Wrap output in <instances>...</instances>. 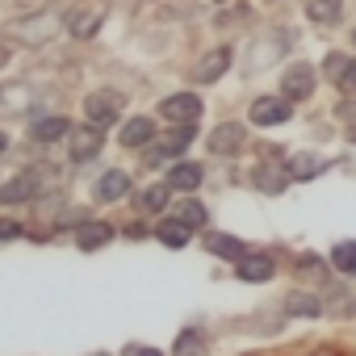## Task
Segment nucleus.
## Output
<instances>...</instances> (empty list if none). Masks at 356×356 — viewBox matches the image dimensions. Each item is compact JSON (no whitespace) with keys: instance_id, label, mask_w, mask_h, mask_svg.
I'll return each instance as SVG.
<instances>
[{"instance_id":"nucleus-1","label":"nucleus","mask_w":356,"mask_h":356,"mask_svg":"<svg viewBox=\"0 0 356 356\" xmlns=\"http://www.w3.org/2000/svg\"><path fill=\"white\" fill-rule=\"evenodd\" d=\"M67 26V17L59 9H34V13H22L13 22H5V42L9 47H47L59 30Z\"/></svg>"},{"instance_id":"nucleus-2","label":"nucleus","mask_w":356,"mask_h":356,"mask_svg":"<svg viewBox=\"0 0 356 356\" xmlns=\"http://www.w3.org/2000/svg\"><path fill=\"white\" fill-rule=\"evenodd\" d=\"M298 42V34L285 26V30H268V34H256L252 42H248V76H256V72H268V67H281V59H285V51Z\"/></svg>"},{"instance_id":"nucleus-3","label":"nucleus","mask_w":356,"mask_h":356,"mask_svg":"<svg viewBox=\"0 0 356 356\" xmlns=\"http://www.w3.org/2000/svg\"><path fill=\"white\" fill-rule=\"evenodd\" d=\"M193 143H197V126H168V130L143 151V168H163V163L185 159Z\"/></svg>"},{"instance_id":"nucleus-4","label":"nucleus","mask_w":356,"mask_h":356,"mask_svg":"<svg viewBox=\"0 0 356 356\" xmlns=\"http://www.w3.org/2000/svg\"><path fill=\"white\" fill-rule=\"evenodd\" d=\"M122 113H126V97L118 92V88H97V92H88L84 97V118H88V126H118L122 122Z\"/></svg>"},{"instance_id":"nucleus-5","label":"nucleus","mask_w":356,"mask_h":356,"mask_svg":"<svg viewBox=\"0 0 356 356\" xmlns=\"http://www.w3.org/2000/svg\"><path fill=\"white\" fill-rule=\"evenodd\" d=\"M38 189H42V172H38V168H22L13 181L0 185V206H5V210L30 206V202L38 197Z\"/></svg>"},{"instance_id":"nucleus-6","label":"nucleus","mask_w":356,"mask_h":356,"mask_svg":"<svg viewBox=\"0 0 356 356\" xmlns=\"http://www.w3.org/2000/svg\"><path fill=\"white\" fill-rule=\"evenodd\" d=\"M314 88H318V67H310V63H289V67H281V97H285L289 105L310 101Z\"/></svg>"},{"instance_id":"nucleus-7","label":"nucleus","mask_w":356,"mask_h":356,"mask_svg":"<svg viewBox=\"0 0 356 356\" xmlns=\"http://www.w3.org/2000/svg\"><path fill=\"white\" fill-rule=\"evenodd\" d=\"M202 109H206V105H202L197 92H172V97L159 101V118L172 122V126H197Z\"/></svg>"},{"instance_id":"nucleus-8","label":"nucleus","mask_w":356,"mask_h":356,"mask_svg":"<svg viewBox=\"0 0 356 356\" xmlns=\"http://www.w3.org/2000/svg\"><path fill=\"white\" fill-rule=\"evenodd\" d=\"M130 193H134V181H130L126 168H105L97 176V185H92V202H101V206H118Z\"/></svg>"},{"instance_id":"nucleus-9","label":"nucleus","mask_w":356,"mask_h":356,"mask_svg":"<svg viewBox=\"0 0 356 356\" xmlns=\"http://www.w3.org/2000/svg\"><path fill=\"white\" fill-rule=\"evenodd\" d=\"M293 118V105L277 92V97H256L252 109H248V122L260 126V130H273V126H285Z\"/></svg>"},{"instance_id":"nucleus-10","label":"nucleus","mask_w":356,"mask_h":356,"mask_svg":"<svg viewBox=\"0 0 356 356\" xmlns=\"http://www.w3.org/2000/svg\"><path fill=\"white\" fill-rule=\"evenodd\" d=\"M105 147V130L101 126H72L67 134V159L72 163H92Z\"/></svg>"},{"instance_id":"nucleus-11","label":"nucleus","mask_w":356,"mask_h":356,"mask_svg":"<svg viewBox=\"0 0 356 356\" xmlns=\"http://www.w3.org/2000/svg\"><path fill=\"white\" fill-rule=\"evenodd\" d=\"M231 63H235V51H231V47H214V51H206V55L193 63L189 80H193V84H218V80L231 72Z\"/></svg>"},{"instance_id":"nucleus-12","label":"nucleus","mask_w":356,"mask_h":356,"mask_svg":"<svg viewBox=\"0 0 356 356\" xmlns=\"http://www.w3.org/2000/svg\"><path fill=\"white\" fill-rule=\"evenodd\" d=\"M155 138H159V126H155V118H147V113L126 118V122L118 126V143H122L126 151H147Z\"/></svg>"},{"instance_id":"nucleus-13","label":"nucleus","mask_w":356,"mask_h":356,"mask_svg":"<svg viewBox=\"0 0 356 356\" xmlns=\"http://www.w3.org/2000/svg\"><path fill=\"white\" fill-rule=\"evenodd\" d=\"M206 181V168L197 163V159H176L172 168H168V176H163V185L172 189V193H185V197H193V189Z\"/></svg>"},{"instance_id":"nucleus-14","label":"nucleus","mask_w":356,"mask_h":356,"mask_svg":"<svg viewBox=\"0 0 356 356\" xmlns=\"http://www.w3.org/2000/svg\"><path fill=\"white\" fill-rule=\"evenodd\" d=\"M67 134H72V122H67L63 113H38V118L30 122V143H38V147L67 143Z\"/></svg>"},{"instance_id":"nucleus-15","label":"nucleus","mask_w":356,"mask_h":356,"mask_svg":"<svg viewBox=\"0 0 356 356\" xmlns=\"http://www.w3.org/2000/svg\"><path fill=\"white\" fill-rule=\"evenodd\" d=\"M289 185H293V181H289L285 163H256V168H252V189L264 193V197H281Z\"/></svg>"},{"instance_id":"nucleus-16","label":"nucleus","mask_w":356,"mask_h":356,"mask_svg":"<svg viewBox=\"0 0 356 356\" xmlns=\"http://www.w3.org/2000/svg\"><path fill=\"white\" fill-rule=\"evenodd\" d=\"M206 143H210L214 155H239V151L248 147V126H243V122H218Z\"/></svg>"},{"instance_id":"nucleus-17","label":"nucleus","mask_w":356,"mask_h":356,"mask_svg":"<svg viewBox=\"0 0 356 356\" xmlns=\"http://www.w3.org/2000/svg\"><path fill=\"white\" fill-rule=\"evenodd\" d=\"M113 235H118V227H113V222L84 218V222L76 227V248H80V252H101V248H109V243H113Z\"/></svg>"},{"instance_id":"nucleus-18","label":"nucleus","mask_w":356,"mask_h":356,"mask_svg":"<svg viewBox=\"0 0 356 356\" xmlns=\"http://www.w3.org/2000/svg\"><path fill=\"white\" fill-rule=\"evenodd\" d=\"M323 155L318 151H293V155H285V172H289V181L293 185H306V181H318L323 176Z\"/></svg>"},{"instance_id":"nucleus-19","label":"nucleus","mask_w":356,"mask_h":356,"mask_svg":"<svg viewBox=\"0 0 356 356\" xmlns=\"http://www.w3.org/2000/svg\"><path fill=\"white\" fill-rule=\"evenodd\" d=\"M151 239H155L159 248H168V252H185V248L193 243V231H189L185 222H176V218L168 214V218H159V222L151 227Z\"/></svg>"},{"instance_id":"nucleus-20","label":"nucleus","mask_w":356,"mask_h":356,"mask_svg":"<svg viewBox=\"0 0 356 356\" xmlns=\"http://www.w3.org/2000/svg\"><path fill=\"white\" fill-rule=\"evenodd\" d=\"M134 202H138V214H143V218H163L168 206H172V189H168L163 181H151L147 189L134 193Z\"/></svg>"},{"instance_id":"nucleus-21","label":"nucleus","mask_w":356,"mask_h":356,"mask_svg":"<svg viewBox=\"0 0 356 356\" xmlns=\"http://www.w3.org/2000/svg\"><path fill=\"white\" fill-rule=\"evenodd\" d=\"M235 277H239L243 285H268V281L277 277V264H273V256L252 252L248 260H239V264H235Z\"/></svg>"},{"instance_id":"nucleus-22","label":"nucleus","mask_w":356,"mask_h":356,"mask_svg":"<svg viewBox=\"0 0 356 356\" xmlns=\"http://www.w3.org/2000/svg\"><path fill=\"white\" fill-rule=\"evenodd\" d=\"M206 252H210V256H218V260H231V264H239V260H248V256H252V248H248L239 235H227V231L206 235Z\"/></svg>"},{"instance_id":"nucleus-23","label":"nucleus","mask_w":356,"mask_h":356,"mask_svg":"<svg viewBox=\"0 0 356 356\" xmlns=\"http://www.w3.org/2000/svg\"><path fill=\"white\" fill-rule=\"evenodd\" d=\"M34 109V88L30 84H5L0 88V118H17Z\"/></svg>"},{"instance_id":"nucleus-24","label":"nucleus","mask_w":356,"mask_h":356,"mask_svg":"<svg viewBox=\"0 0 356 356\" xmlns=\"http://www.w3.org/2000/svg\"><path fill=\"white\" fill-rule=\"evenodd\" d=\"M323 310H327V306L318 302V293H302V289H298V293H285V298H281V314H285V318H318Z\"/></svg>"},{"instance_id":"nucleus-25","label":"nucleus","mask_w":356,"mask_h":356,"mask_svg":"<svg viewBox=\"0 0 356 356\" xmlns=\"http://www.w3.org/2000/svg\"><path fill=\"white\" fill-rule=\"evenodd\" d=\"M172 218L185 222L189 231H202V227L210 222V210H206V202H197V197H181V202H172Z\"/></svg>"},{"instance_id":"nucleus-26","label":"nucleus","mask_w":356,"mask_h":356,"mask_svg":"<svg viewBox=\"0 0 356 356\" xmlns=\"http://www.w3.org/2000/svg\"><path fill=\"white\" fill-rule=\"evenodd\" d=\"M172 356H210V335L202 327H185L172 343Z\"/></svg>"},{"instance_id":"nucleus-27","label":"nucleus","mask_w":356,"mask_h":356,"mask_svg":"<svg viewBox=\"0 0 356 356\" xmlns=\"http://www.w3.org/2000/svg\"><path fill=\"white\" fill-rule=\"evenodd\" d=\"M306 17L314 26H339L343 22V0H306Z\"/></svg>"},{"instance_id":"nucleus-28","label":"nucleus","mask_w":356,"mask_h":356,"mask_svg":"<svg viewBox=\"0 0 356 356\" xmlns=\"http://www.w3.org/2000/svg\"><path fill=\"white\" fill-rule=\"evenodd\" d=\"M293 273H298L302 281H318V285H327V281H331V260H323V256H314V252H302Z\"/></svg>"},{"instance_id":"nucleus-29","label":"nucleus","mask_w":356,"mask_h":356,"mask_svg":"<svg viewBox=\"0 0 356 356\" xmlns=\"http://www.w3.org/2000/svg\"><path fill=\"white\" fill-rule=\"evenodd\" d=\"M101 22H105V9H88V13H72L67 17V30H72V38H92L97 30H101Z\"/></svg>"},{"instance_id":"nucleus-30","label":"nucleus","mask_w":356,"mask_h":356,"mask_svg":"<svg viewBox=\"0 0 356 356\" xmlns=\"http://www.w3.org/2000/svg\"><path fill=\"white\" fill-rule=\"evenodd\" d=\"M327 260H331V268H335V273H343V277H356V239H343V243H335Z\"/></svg>"},{"instance_id":"nucleus-31","label":"nucleus","mask_w":356,"mask_h":356,"mask_svg":"<svg viewBox=\"0 0 356 356\" xmlns=\"http://www.w3.org/2000/svg\"><path fill=\"white\" fill-rule=\"evenodd\" d=\"M348 63H352V55H343V51H327V55H323L318 76H323V80H331V84H339V76L348 72Z\"/></svg>"},{"instance_id":"nucleus-32","label":"nucleus","mask_w":356,"mask_h":356,"mask_svg":"<svg viewBox=\"0 0 356 356\" xmlns=\"http://www.w3.org/2000/svg\"><path fill=\"white\" fill-rule=\"evenodd\" d=\"M22 235H26V227H22L17 218L0 214V243H13V239H22Z\"/></svg>"},{"instance_id":"nucleus-33","label":"nucleus","mask_w":356,"mask_h":356,"mask_svg":"<svg viewBox=\"0 0 356 356\" xmlns=\"http://www.w3.org/2000/svg\"><path fill=\"white\" fill-rule=\"evenodd\" d=\"M339 92H343V97H348V92L356 97V59H352V63H348V72L339 76Z\"/></svg>"},{"instance_id":"nucleus-34","label":"nucleus","mask_w":356,"mask_h":356,"mask_svg":"<svg viewBox=\"0 0 356 356\" xmlns=\"http://www.w3.org/2000/svg\"><path fill=\"white\" fill-rule=\"evenodd\" d=\"M118 356H163L159 348H151V343H126Z\"/></svg>"},{"instance_id":"nucleus-35","label":"nucleus","mask_w":356,"mask_h":356,"mask_svg":"<svg viewBox=\"0 0 356 356\" xmlns=\"http://www.w3.org/2000/svg\"><path fill=\"white\" fill-rule=\"evenodd\" d=\"M147 235H151V227H147V222H143V218H138V222H130V227H126V239H147Z\"/></svg>"},{"instance_id":"nucleus-36","label":"nucleus","mask_w":356,"mask_h":356,"mask_svg":"<svg viewBox=\"0 0 356 356\" xmlns=\"http://www.w3.org/2000/svg\"><path fill=\"white\" fill-rule=\"evenodd\" d=\"M9 55H13V51H9V42H0V72L9 67Z\"/></svg>"},{"instance_id":"nucleus-37","label":"nucleus","mask_w":356,"mask_h":356,"mask_svg":"<svg viewBox=\"0 0 356 356\" xmlns=\"http://www.w3.org/2000/svg\"><path fill=\"white\" fill-rule=\"evenodd\" d=\"M343 138H348V143H356V122H348V130H343Z\"/></svg>"},{"instance_id":"nucleus-38","label":"nucleus","mask_w":356,"mask_h":356,"mask_svg":"<svg viewBox=\"0 0 356 356\" xmlns=\"http://www.w3.org/2000/svg\"><path fill=\"white\" fill-rule=\"evenodd\" d=\"M5 151H9V134H5V130H0V155H5Z\"/></svg>"},{"instance_id":"nucleus-39","label":"nucleus","mask_w":356,"mask_h":356,"mask_svg":"<svg viewBox=\"0 0 356 356\" xmlns=\"http://www.w3.org/2000/svg\"><path fill=\"white\" fill-rule=\"evenodd\" d=\"M352 47H356V26H352Z\"/></svg>"},{"instance_id":"nucleus-40","label":"nucleus","mask_w":356,"mask_h":356,"mask_svg":"<svg viewBox=\"0 0 356 356\" xmlns=\"http://www.w3.org/2000/svg\"><path fill=\"white\" fill-rule=\"evenodd\" d=\"M92 356H109V352H92Z\"/></svg>"}]
</instances>
